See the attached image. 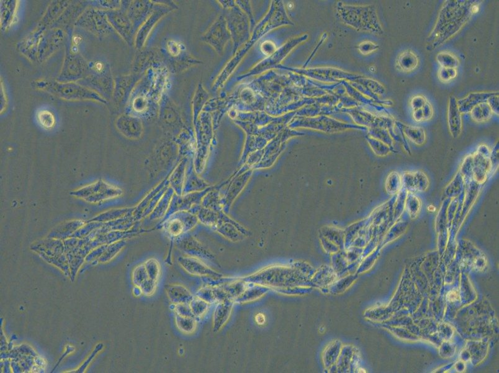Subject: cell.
I'll use <instances>...</instances> for the list:
<instances>
[{
    "label": "cell",
    "instance_id": "obj_26",
    "mask_svg": "<svg viewBox=\"0 0 499 373\" xmlns=\"http://www.w3.org/2000/svg\"><path fill=\"white\" fill-rule=\"evenodd\" d=\"M146 269H145L144 264L138 266L134 270L133 272V283L137 287H140L142 284L149 279Z\"/></svg>",
    "mask_w": 499,
    "mask_h": 373
},
{
    "label": "cell",
    "instance_id": "obj_40",
    "mask_svg": "<svg viewBox=\"0 0 499 373\" xmlns=\"http://www.w3.org/2000/svg\"><path fill=\"white\" fill-rule=\"evenodd\" d=\"M255 321L259 325H261L265 324V317L262 313H259L255 317Z\"/></svg>",
    "mask_w": 499,
    "mask_h": 373
},
{
    "label": "cell",
    "instance_id": "obj_1",
    "mask_svg": "<svg viewBox=\"0 0 499 373\" xmlns=\"http://www.w3.org/2000/svg\"><path fill=\"white\" fill-rule=\"evenodd\" d=\"M181 267L191 276L221 277L222 275L212 269L206 264L194 256H184L179 259Z\"/></svg>",
    "mask_w": 499,
    "mask_h": 373
},
{
    "label": "cell",
    "instance_id": "obj_39",
    "mask_svg": "<svg viewBox=\"0 0 499 373\" xmlns=\"http://www.w3.org/2000/svg\"><path fill=\"white\" fill-rule=\"evenodd\" d=\"M447 299L451 302L457 301L459 299V292L455 290L451 291L447 295Z\"/></svg>",
    "mask_w": 499,
    "mask_h": 373
},
{
    "label": "cell",
    "instance_id": "obj_31",
    "mask_svg": "<svg viewBox=\"0 0 499 373\" xmlns=\"http://www.w3.org/2000/svg\"><path fill=\"white\" fill-rule=\"evenodd\" d=\"M173 305H174V311L175 314L183 316V317H194L189 304H179Z\"/></svg>",
    "mask_w": 499,
    "mask_h": 373
},
{
    "label": "cell",
    "instance_id": "obj_28",
    "mask_svg": "<svg viewBox=\"0 0 499 373\" xmlns=\"http://www.w3.org/2000/svg\"><path fill=\"white\" fill-rule=\"evenodd\" d=\"M458 72L454 68L441 67L438 74L439 78L443 83H449L457 78Z\"/></svg>",
    "mask_w": 499,
    "mask_h": 373
},
{
    "label": "cell",
    "instance_id": "obj_23",
    "mask_svg": "<svg viewBox=\"0 0 499 373\" xmlns=\"http://www.w3.org/2000/svg\"><path fill=\"white\" fill-rule=\"evenodd\" d=\"M371 148L377 156L385 157L388 156L393 151V149L385 143L376 140L375 138H370L369 140Z\"/></svg>",
    "mask_w": 499,
    "mask_h": 373
},
{
    "label": "cell",
    "instance_id": "obj_20",
    "mask_svg": "<svg viewBox=\"0 0 499 373\" xmlns=\"http://www.w3.org/2000/svg\"><path fill=\"white\" fill-rule=\"evenodd\" d=\"M459 170L463 177L466 184L474 181L472 154H469L464 158Z\"/></svg>",
    "mask_w": 499,
    "mask_h": 373
},
{
    "label": "cell",
    "instance_id": "obj_11",
    "mask_svg": "<svg viewBox=\"0 0 499 373\" xmlns=\"http://www.w3.org/2000/svg\"><path fill=\"white\" fill-rule=\"evenodd\" d=\"M395 124L399 127V128L404 136L409 139L411 142L418 145H422L426 142V134L424 129L419 126H410L402 124V123L395 122Z\"/></svg>",
    "mask_w": 499,
    "mask_h": 373
},
{
    "label": "cell",
    "instance_id": "obj_29",
    "mask_svg": "<svg viewBox=\"0 0 499 373\" xmlns=\"http://www.w3.org/2000/svg\"><path fill=\"white\" fill-rule=\"evenodd\" d=\"M157 285V282L149 279L142 284L140 288L142 290V294L146 296H151L156 292Z\"/></svg>",
    "mask_w": 499,
    "mask_h": 373
},
{
    "label": "cell",
    "instance_id": "obj_24",
    "mask_svg": "<svg viewBox=\"0 0 499 373\" xmlns=\"http://www.w3.org/2000/svg\"><path fill=\"white\" fill-rule=\"evenodd\" d=\"M373 131L374 138L385 143V144L391 147L392 149L393 148L394 144V138L388 129L376 128L374 129Z\"/></svg>",
    "mask_w": 499,
    "mask_h": 373
},
{
    "label": "cell",
    "instance_id": "obj_5",
    "mask_svg": "<svg viewBox=\"0 0 499 373\" xmlns=\"http://www.w3.org/2000/svg\"><path fill=\"white\" fill-rule=\"evenodd\" d=\"M235 302L231 299L225 300L216 305L213 315V332L217 333L226 325L233 309Z\"/></svg>",
    "mask_w": 499,
    "mask_h": 373
},
{
    "label": "cell",
    "instance_id": "obj_37",
    "mask_svg": "<svg viewBox=\"0 0 499 373\" xmlns=\"http://www.w3.org/2000/svg\"><path fill=\"white\" fill-rule=\"evenodd\" d=\"M476 152L480 154V155L490 158L491 150L489 149V147L487 146V145H480L478 147L477 151H476Z\"/></svg>",
    "mask_w": 499,
    "mask_h": 373
},
{
    "label": "cell",
    "instance_id": "obj_33",
    "mask_svg": "<svg viewBox=\"0 0 499 373\" xmlns=\"http://www.w3.org/2000/svg\"><path fill=\"white\" fill-rule=\"evenodd\" d=\"M499 92H496L492 96L490 97L487 100V103L489 104L490 108H491L493 113L496 115L499 114Z\"/></svg>",
    "mask_w": 499,
    "mask_h": 373
},
{
    "label": "cell",
    "instance_id": "obj_22",
    "mask_svg": "<svg viewBox=\"0 0 499 373\" xmlns=\"http://www.w3.org/2000/svg\"><path fill=\"white\" fill-rule=\"evenodd\" d=\"M144 265L149 279L158 282L161 274V267L159 261L154 258L149 259L145 261Z\"/></svg>",
    "mask_w": 499,
    "mask_h": 373
},
{
    "label": "cell",
    "instance_id": "obj_10",
    "mask_svg": "<svg viewBox=\"0 0 499 373\" xmlns=\"http://www.w3.org/2000/svg\"><path fill=\"white\" fill-rule=\"evenodd\" d=\"M419 57L412 50H405L398 56L396 59V67L400 71L411 72L418 67Z\"/></svg>",
    "mask_w": 499,
    "mask_h": 373
},
{
    "label": "cell",
    "instance_id": "obj_2",
    "mask_svg": "<svg viewBox=\"0 0 499 373\" xmlns=\"http://www.w3.org/2000/svg\"><path fill=\"white\" fill-rule=\"evenodd\" d=\"M402 187L407 192H426L429 188L430 181L427 175L422 170L405 171L402 175Z\"/></svg>",
    "mask_w": 499,
    "mask_h": 373
},
{
    "label": "cell",
    "instance_id": "obj_36",
    "mask_svg": "<svg viewBox=\"0 0 499 373\" xmlns=\"http://www.w3.org/2000/svg\"><path fill=\"white\" fill-rule=\"evenodd\" d=\"M423 111V118H424V122L428 121L431 119L434 115V109L432 108L431 104L429 102H426L425 105L421 108Z\"/></svg>",
    "mask_w": 499,
    "mask_h": 373
},
{
    "label": "cell",
    "instance_id": "obj_30",
    "mask_svg": "<svg viewBox=\"0 0 499 373\" xmlns=\"http://www.w3.org/2000/svg\"><path fill=\"white\" fill-rule=\"evenodd\" d=\"M490 161L491 164V176H493L499 168V143H497L491 151Z\"/></svg>",
    "mask_w": 499,
    "mask_h": 373
},
{
    "label": "cell",
    "instance_id": "obj_25",
    "mask_svg": "<svg viewBox=\"0 0 499 373\" xmlns=\"http://www.w3.org/2000/svg\"><path fill=\"white\" fill-rule=\"evenodd\" d=\"M196 296L200 298L209 304H217L215 292L213 286L205 285L198 290Z\"/></svg>",
    "mask_w": 499,
    "mask_h": 373
},
{
    "label": "cell",
    "instance_id": "obj_12",
    "mask_svg": "<svg viewBox=\"0 0 499 373\" xmlns=\"http://www.w3.org/2000/svg\"><path fill=\"white\" fill-rule=\"evenodd\" d=\"M466 184L459 170L444 189L446 199H453L460 196L465 189Z\"/></svg>",
    "mask_w": 499,
    "mask_h": 373
},
{
    "label": "cell",
    "instance_id": "obj_38",
    "mask_svg": "<svg viewBox=\"0 0 499 373\" xmlns=\"http://www.w3.org/2000/svg\"><path fill=\"white\" fill-rule=\"evenodd\" d=\"M413 118L415 121L418 123H421L424 122V118H423V111L421 109L413 111Z\"/></svg>",
    "mask_w": 499,
    "mask_h": 373
},
{
    "label": "cell",
    "instance_id": "obj_21",
    "mask_svg": "<svg viewBox=\"0 0 499 373\" xmlns=\"http://www.w3.org/2000/svg\"><path fill=\"white\" fill-rule=\"evenodd\" d=\"M436 60L441 67L457 69L459 63V59L449 52H441L437 54Z\"/></svg>",
    "mask_w": 499,
    "mask_h": 373
},
{
    "label": "cell",
    "instance_id": "obj_13",
    "mask_svg": "<svg viewBox=\"0 0 499 373\" xmlns=\"http://www.w3.org/2000/svg\"><path fill=\"white\" fill-rule=\"evenodd\" d=\"M407 194V191L402 187L396 195L392 206V222H397L402 217L405 208Z\"/></svg>",
    "mask_w": 499,
    "mask_h": 373
},
{
    "label": "cell",
    "instance_id": "obj_4",
    "mask_svg": "<svg viewBox=\"0 0 499 373\" xmlns=\"http://www.w3.org/2000/svg\"><path fill=\"white\" fill-rule=\"evenodd\" d=\"M473 156V179L476 183L482 185L491 176V164L490 158L480 155L477 152Z\"/></svg>",
    "mask_w": 499,
    "mask_h": 373
},
{
    "label": "cell",
    "instance_id": "obj_34",
    "mask_svg": "<svg viewBox=\"0 0 499 373\" xmlns=\"http://www.w3.org/2000/svg\"><path fill=\"white\" fill-rule=\"evenodd\" d=\"M183 230V225H181V222H177V220L171 223L170 226L168 227V231H169L171 235L173 236H178L180 235Z\"/></svg>",
    "mask_w": 499,
    "mask_h": 373
},
{
    "label": "cell",
    "instance_id": "obj_18",
    "mask_svg": "<svg viewBox=\"0 0 499 373\" xmlns=\"http://www.w3.org/2000/svg\"><path fill=\"white\" fill-rule=\"evenodd\" d=\"M175 324L180 332L188 335L194 333L197 327V319L194 317H183L176 315Z\"/></svg>",
    "mask_w": 499,
    "mask_h": 373
},
{
    "label": "cell",
    "instance_id": "obj_8",
    "mask_svg": "<svg viewBox=\"0 0 499 373\" xmlns=\"http://www.w3.org/2000/svg\"><path fill=\"white\" fill-rule=\"evenodd\" d=\"M496 92H473L463 99L457 101L458 106L461 114L470 113L474 107L482 102H487V100Z\"/></svg>",
    "mask_w": 499,
    "mask_h": 373
},
{
    "label": "cell",
    "instance_id": "obj_15",
    "mask_svg": "<svg viewBox=\"0 0 499 373\" xmlns=\"http://www.w3.org/2000/svg\"><path fill=\"white\" fill-rule=\"evenodd\" d=\"M471 119L476 123L489 121L493 117V112L486 102L478 104L470 111Z\"/></svg>",
    "mask_w": 499,
    "mask_h": 373
},
{
    "label": "cell",
    "instance_id": "obj_19",
    "mask_svg": "<svg viewBox=\"0 0 499 373\" xmlns=\"http://www.w3.org/2000/svg\"><path fill=\"white\" fill-rule=\"evenodd\" d=\"M194 317L200 318L203 317L210 308L211 305L197 296H194L189 303Z\"/></svg>",
    "mask_w": 499,
    "mask_h": 373
},
{
    "label": "cell",
    "instance_id": "obj_6",
    "mask_svg": "<svg viewBox=\"0 0 499 373\" xmlns=\"http://www.w3.org/2000/svg\"><path fill=\"white\" fill-rule=\"evenodd\" d=\"M481 186L482 185L474 181L471 182L470 183L466 184L463 200H462L461 214L459 217V224L460 225L466 219L469 211L472 208L473 205L475 204L476 200L479 196Z\"/></svg>",
    "mask_w": 499,
    "mask_h": 373
},
{
    "label": "cell",
    "instance_id": "obj_35",
    "mask_svg": "<svg viewBox=\"0 0 499 373\" xmlns=\"http://www.w3.org/2000/svg\"><path fill=\"white\" fill-rule=\"evenodd\" d=\"M379 48L378 45L371 42H366L360 45V51L363 54H369Z\"/></svg>",
    "mask_w": 499,
    "mask_h": 373
},
{
    "label": "cell",
    "instance_id": "obj_32",
    "mask_svg": "<svg viewBox=\"0 0 499 373\" xmlns=\"http://www.w3.org/2000/svg\"><path fill=\"white\" fill-rule=\"evenodd\" d=\"M427 102V99L425 97L422 95H417V96L412 98L410 104H411L412 110L415 111L422 108Z\"/></svg>",
    "mask_w": 499,
    "mask_h": 373
},
{
    "label": "cell",
    "instance_id": "obj_9",
    "mask_svg": "<svg viewBox=\"0 0 499 373\" xmlns=\"http://www.w3.org/2000/svg\"><path fill=\"white\" fill-rule=\"evenodd\" d=\"M165 292L173 304H189L194 297L190 290L181 284L166 286Z\"/></svg>",
    "mask_w": 499,
    "mask_h": 373
},
{
    "label": "cell",
    "instance_id": "obj_3",
    "mask_svg": "<svg viewBox=\"0 0 499 373\" xmlns=\"http://www.w3.org/2000/svg\"><path fill=\"white\" fill-rule=\"evenodd\" d=\"M229 37L230 34L227 30L225 23L220 19L211 27L210 30L205 36V40L209 44L213 45L214 48L220 51L224 48Z\"/></svg>",
    "mask_w": 499,
    "mask_h": 373
},
{
    "label": "cell",
    "instance_id": "obj_27",
    "mask_svg": "<svg viewBox=\"0 0 499 373\" xmlns=\"http://www.w3.org/2000/svg\"><path fill=\"white\" fill-rule=\"evenodd\" d=\"M38 122L45 129H51L54 126L56 120L51 112L47 110L40 111L38 114Z\"/></svg>",
    "mask_w": 499,
    "mask_h": 373
},
{
    "label": "cell",
    "instance_id": "obj_7",
    "mask_svg": "<svg viewBox=\"0 0 499 373\" xmlns=\"http://www.w3.org/2000/svg\"><path fill=\"white\" fill-rule=\"evenodd\" d=\"M448 124L449 131L453 138H459L462 129L461 113L459 110L457 100L454 96L449 100L448 109Z\"/></svg>",
    "mask_w": 499,
    "mask_h": 373
},
{
    "label": "cell",
    "instance_id": "obj_14",
    "mask_svg": "<svg viewBox=\"0 0 499 373\" xmlns=\"http://www.w3.org/2000/svg\"><path fill=\"white\" fill-rule=\"evenodd\" d=\"M220 286L224 290L225 294L227 295L228 299L234 301L240 296L247 289L246 282L243 280V281L238 280L236 281H230Z\"/></svg>",
    "mask_w": 499,
    "mask_h": 373
},
{
    "label": "cell",
    "instance_id": "obj_17",
    "mask_svg": "<svg viewBox=\"0 0 499 373\" xmlns=\"http://www.w3.org/2000/svg\"><path fill=\"white\" fill-rule=\"evenodd\" d=\"M402 188V176L398 171H391L385 181V189L387 194L396 195Z\"/></svg>",
    "mask_w": 499,
    "mask_h": 373
},
{
    "label": "cell",
    "instance_id": "obj_16",
    "mask_svg": "<svg viewBox=\"0 0 499 373\" xmlns=\"http://www.w3.org/2000/svg\"><path fill=\"white\" fill-rule=\"evenodd\" d=\"M422 202L419 197L414 193L407 192L406 201H405V208L407 209L408 215L411 220L416 219L420 214Z\"/></svg>",
    "mask_w": 499,
    "mask_h": 373
}]
</instances>
